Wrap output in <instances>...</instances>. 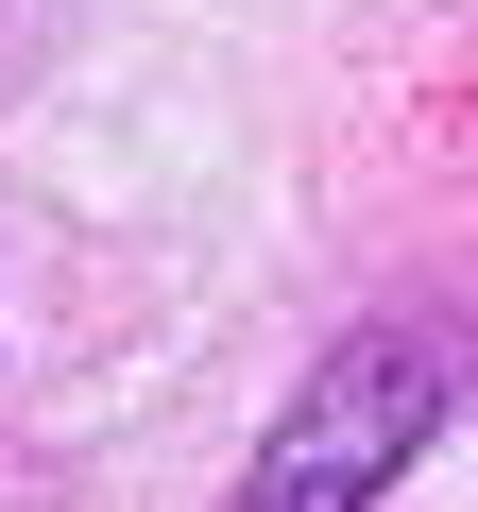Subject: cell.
<instances>
[{"label": "cell", "mask_w": 478, "mask_h": 512, "mask_svg": "<svg viewBox=\"0 0 478 512\" xmlns=\"http://www.w3.org/2000/svg\"><path fill=\"white\" fill-rule=\"evenodd\" d=\"M444 427V342L427 325H359V342H325V376L274 410V444H257V512H359V495H393L410 478V444Z\"/></svg>", "instance_id": "obj_1"}]
</instances>
